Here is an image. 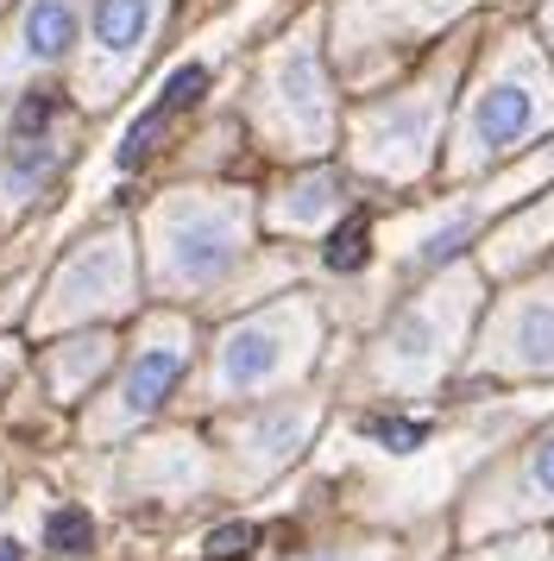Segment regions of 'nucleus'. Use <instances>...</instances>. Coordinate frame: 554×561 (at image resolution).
I'll return each instance as SVG.
<instances>
[{
  "label": "nucleus",
  "instance_id": "f257e3e1",
  "mask_svg": "<svg viewBox=\"0 0 554 561\" xmlns=\"http://www.w3.org/2000/svg\"><path fill=\"white\" fill-rule=\"evenodd\" d=\"M164 265H171V278L183 284H208L215 272H227V259H233V247H240V233H233V221H215V215H201V208H189V215H176L171 228H164Z\"/></svg>",
  "mask_w": 554,
  "mask_h": 561
},
{
  "label": "nucleus",
  "instance_id": "f03ea898",
  "mask_svg": "<svg viewBox=\"0 0 554 561\" xmlns=\"http://www.w3.org/2000/svg\"><path fill=\"white\" fill-rule=\"evenodd\" d=\"M120 240H89L82 253L57 272V297L64 309H89V304H107L114 290H120Z\"/></svg>",
  "mask_w": 554,
  "mask_h": 561
},
{
  "label": "nucleus",
  "instance_id": "7ed1b4c3",
  "mask_svg": "<svg viewBox=\"0 0 554 561\" xmlns=\"http://www.w3.org/2000/svg\"><path fill=\"white\" fill-rule=\"evenodd\" d=\"M529 127H535V95H529L523 82H498V89L478 95V107H473V146L478 152L517 146Z\"/></svg>",
  "mask_w": 554,
  "mask_h": 561
},
{
  "label": "nucleus",
  "instance_id": "20e7f679",
  "mask_svg": "<svg viewBox=\"0 0 554 561\" xmlns=\"http://www.w3.org/2000/svg\"><path fill=\"white\" fill-rule=\"evenodd\" d=\"M176 373H183V341H151L146 354H139V366H132V379H126V404L120 416H151V410L164 404V391L176 385Z\"/></svg>",
  "mask_w": 554,
  "mask_h": 561
},
{
  "label": "nucleus",
  "instance_id": "39448f33",
  "mask_svg": "<svg viewBox=\"0 0 554 561\" xmlns=\"http://www.w3.org/2000/svg\"><path fill=\"white\" fill-rule=\"evenodd\" d=\"M284 366V334L272 322H252V329H233L221 347V379L227 385H258L265 373Z\"/></svg>",
  "mask_w": 554,
  "mask_h": 561
},
{
  "label": "nucleus",
  "instance_id": "423d86ee",
  "mask_svg": "<svg viewBox=\"0 0 554 561\" xmlns=\"http://www.w3.org/2000/svg\"><path fill=\"white\" fill-rule=\"evenodd\" d=\"M20 45L32 64H57V57L76 45V0H32L20 26Z\"/></svg>",
  "mask_w": 554,
  "mask_h": 561
},
{
  "label": "nucleus",
  "instance_id": "0eeeda50",
  "mask_svg": "<svg viewBox=\"0 0 554 561\" xmlns=\"http://www.w3.org/2000/svg\"><path fill=\"white\" fill-rule=\"evenodd\" d=\"M151 0H95V45L107 57H126V51H139V38L151 32Z\"/></svg>",
  "mask_w": 554,
  "mask_h": 561
},
{
  "label": "nucleus",
  "instance_id": "6e6552de",
  "mask_svg": "<svg viewBox=\"0 0 554 561\" xmlns=\"http://www.w3.org/2000/svg\"><path fill=\"white\" fill-rule=\"evenodd\" d=\"M45 542L57 549V556H89V542H95V524H89V511H76V505L50 511V517H45Z\"/></svg>",
  "mask_w": 554,
  "mask_h": 561
},
{
  "label": "nucleus",
  "instance_id": "1a4fd4ad",
  "mask_svg": "<svg viewBox=\"0 0 554 561\" xmlns=\"http://www.w3.org/2000/svg\"><path fill=\"white\" fill-rule=\"evenodd\" d=\"M517 354L529 359V366H554V309H523L517 316Z\"/></svg>",
  "mask_w": 554,
  "mask_h": 561
},
{
  "label": "nucleus",
  "instance_id": "9d476101",
  "mask_svg": "<svg viewBox=\"0 0 554 561\" xmlns=\"http://www.w3.org/2000/svg\"><path fill=\"white\" fill-rule=\"evenodd\" d=\"M322 259H327V272H359V265L372 259V228H366V215H353L347 228H334Z\"/></svg>",
  "mask_w": 554,
  "mask_h": 561
},
{
  "label": "nucleus",
  "instance_id": "9b49d317",
  "mask_svg": "<svg viewBox=\"0 0 554 561\" xmlns=\"http://www.w3.org/2000/svg\"><path fill=\"white\" fill-rule=\"evenodd\" d=\"M366 435L384 442L391 455H409V448H423V442H428V423H409V416H378V423H366Z\"/></svg>",
  "mask_w": 554,
  "mask_h": 561
},
{
  "label": "nucleus",
  "instance_id": "f8f14e48",
  "mask_svg": "<svg viewBox=\"0 0 554 561\" xmlns=\"http://www.w3.org/2000/svg\"><path fill=\"white\" fill-rule=\"evenodd\" d=\"M252 542H258L252 524H221V530H208V542H201V561H240Z\"/></svg>",
  "mask_w": 554,
  "mask_h": 561
},
{
  "label": "nucleus",
  "instance_id": "ddd939ff",
  "mask_svg": "<svg viewBox=\"0 0 554 561\" xmlns=\"http://www.w3.org/2000/svg\"><path fill=\"white\" fill-rule=\"evenodd\" d=\"M201 89H208V70H201V64H183V70H176V77L164 82V102H158V107H164V114H176V107L196 102Z\"/></svg>",
  "mask_w": 554,
  "mask_h": 561
},
{
  "label": "nucleus",
  "instance_id": "4468645a",
  "mask_svg": "<svg viewBox=\"0 0 554 561\" xmlns=\"http://www.w3.org/2000/svg\"><path fill=\"white\" fill-rule=\"evenodd\" d=\"M50 114H57V95H50V89H32L20 102V114H13V133H20V139H38Z\"/></svg>",
  "mask_w": 554,
  "mask_h": 561
},
{
  "label": "nucleus",
  "instance_id": "2eb2a0df",
  "mask_svg": "<svg viewBox=\"0 0 554 561\" xmlns=\"http://www.w3.org/2000/svg\"><path fill=\"white\" fill-rule=\"evenodd\" d=\"M158 127H164V107H151L146 121H139V127H132V133L120 139V171H132V164H139V158L151 152V139H158Z\"/></svg>",
  "mask_w": 554,
  "mask_h": 561
},
{
  "label": "nucleus",
  "instance_id": "dca6fc26",
  "mask_svg": "<svg viewBox=\"0 0 554 561\" xmlns=\"http://www.w3.org/2000/svg\"><path fill=\"white\" fill-rule=\"evenodd\" d=\"M466 233H473V221H453V228H441V233H435V240H428V247H423L416 259H423V265H441V259L460 253V240H466Z\"/></svg>",
  "mask_w": 554,
  "mask_h": 561
},
{
  "label": "nucleus",
  "instance_id": "f3484780",
  "mask_svg": "<svg viewBox=\"0 0 554 561\" xmlns=\"http://www.w3.org/2000/svg\"><path fill=\"white\" fill-rule=\"evenodd\" d=\"M327 203H334V183H327V178H315V183H302V190H297V208H290V215L302 221V215H322Z\"/></svg>",
  "mask_w": 554,
  "mask_h": 561
},
{
  "label": "nucleus",
  "instance_id": "a211bd4d",
  "mask_svg": "<svg viewBox=\"0 0 554 561\" xmlns=\"http://www.w3.org/2000/svg\"><path fill=\"white\" fill-rule=\"evenodd\" d=\"M529 485H535L542 499H554V435L535 448V460H529Z\"/></svg>",
  "mask_w": 554,
  "mask_h": 561
},
{
  "label": "nucleus",
  "instance_id": "6ab92c4d",
  "mask_svg": "<svg viewBox=\"0 0 554 561\" xmlns=\"http://www.w3.org/2000/svg\"><path fill=\"white\" fill-rule=\"evenodd\" d=\"M0 561H20V549H13V542H0Z\"/></svg>",
  "mask_w": 554,
  "mask_h": 561
}]
</instances>
